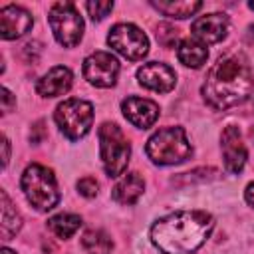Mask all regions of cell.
Wrapping results in <instances>:
<instances>
[{"mask_svg": "<svg viewBox=\"0 0 254 254\" xmlns=\"http://www.w3.org/2000/svg\"><path fill=\"white\" fill-rule=\"evenodd\" d=\"M252 93H254L252 67L246 56L240 52H232L218 58V62L210 67L202 83L204 101L218 111L244 103L246 99H250Z\"/></svg>", "mask_w": 254, "mask_h": 254, "instance_id": "obj_1", "label": "cell"}, {"mask_svg": "<svg viewBox=\"0 0 254 254\" xmlns=\"http://www.w3.org/2000/svg\"><path fill=\"white\" fill-rule=\"evenodd\" d=\"M214 228V218L204 210H177L161 216L151 226V240L163 254H192Z\"/></svg>", "mask_w": 254, "mask_h": 254, "instance_id": "obj_2", "label": "cell"}, {"mask_svg": "<svg viewBox=\"0 0 254 254\" xmlns=\"http://www.w3.org/2000/svg\"><path fill=\"white\" fill-rule=\"evenodd\" d=\"M145 153L155 165H179L192 155V147L183 127H165L149 137Z\"/></svg>", "mask_w": 254, "mask_h": 254, "instance_id": "obj_3", "label": "cell"}, {"mask_svg": "<svg viewBox=\"0 0 254 254\" xmlns=\"http://www.w3.org/2000/svg\"><path fill=\"white\" fill-rule=\"evenodd\" d=\"M22 190L28 198V202L40 210L48 212L60 202V190H58V181L52 173V169L44 165H28L24 175H22Z\"/></svg>", "mask_w": 254, "mask_h": 254, "instance_id": "obj_4", "label": "cell"}, {"mask_svg": "<svg viewBox=\"0 0 254 254\" xmlns=\"http://www.w3.org/2000/svg\"><path fill=\"white\" fill-rule=\"evenodd\" d=\"M99 137V155L103 169L109 177H119L127 169L129 157H131V145L125 137V133L115 123H103L97 131Z\"/></svg>", "mask_w": 254, "mask_h": 254, "instance_id": "obj_5", "label": "cell"}, {"mask_svg": "<svg viewBox=\"0 0 254 254\" xmlns=\"http://www.w3.org/2000/svg\"><path fill=\"white\" fill-rule=\"evenodd\" d=\"M54 119L60 127V131L71 139L77 141L81 137H85L93 125V105L85 99H65L56 107Z\"/></svg>", "mask_w": 254, "mask_h": 254, "instance_id": "obj_6", "label": "cell"}, {"mask_svg": "<svg viewBox=\"0 0 254 254\" xmlns=\"http://www.w3.org/2000/svg\"><path fill=\"white\" fill-rule=\"evenodd\" d=\"M48 22L54 32V38L64 48H73L83 36V18L79 16L75 4L56 2L48 12Z\"/></svg>", "mask_w": 254, "mask_h": 254, "instance_id": "obj_7", "label": "cell"}, {"mask_svg": "<svg viewBox=\"0 0 254 254\" xmlns=\"http://www.w3.org/2000/svg\"><path fill=\"white\" fill-rule=\"evenodd\" d=\"M107 44L129 62H139L149 54V38L135 24H115L109 30Z\"/></svg>", "mask_w": 254, "mask_h": 254, "instance_id": "obj_8", "label": "cell"}, {"mask_svg": "<svg viewBox=\"0 0 254 254\" xmlns=\"http://www.w3.org/2000/svg\"><path fill=\"white\" fill-rule=\"evenodd\" d=\"M119 75V62L109 52H95L83 60V77L95 87H113Z\"/></svg>", "mask_w": 254, "mask_h": 254, "instance_id": "obj_9", "label": "cell"}, {"mask_svg": "<svg viewBox=\"0 0 254 254\" xmlns=\"http://www.w3.org/2000/svg\"><path fill=\"white\" fill-rule=\"evenodd\" d=\"M220 149H222V159H224V169L232 175H238L248 159V151L246 145L242 141V135L238 131V127L228 125L222 135H220Z\"/></svg>", "mask_w": 254, "mask_h": 254, "instance_id": "obj_10", "label": "cell"}, {"mask_svg": "<svg viewBox=\"0 0 254 254\" xmlns=\"http://www.w3.org/2000/svg\"><path fill=\"white\" fill-rule=\"evenodd\" d=\"M137 79L143 87L157 91V93H169L177 83V73L171 65L161 62H149L143 64L137 69Z\"/></svg>", "mask_w": 254, "mask_h": 254, "instance_id": "obj_11", "label": "cell"}, {"mask_svg": "<svg viewBox=\"0 0 254 254\" xmlns=\"http://www.w3.org/2000/svg\"><path fill=\"white\" fill-rule=\"evenodd\" d=\"M228 28H230V20H228L226 14H220V12H212V14L200 16L190 24V32L202 44L222 42L226 38V34H228Z\"/></svg>", "mask_w": 254, "mask_h": 254, "instance_id": "obj_12", "label": "cell"}, {"mask_svg": "<svg viewBox=\"0 0 254 254\" xmlns=\"http://www.w3.org/2000/svg\"><path fill=\"white\" fill-rule=\"evenodd\" d=\"M121 111L125 115V119L139 127V129H149L157 119H159V105L153 99L147 97H127L121 101Z\"/></svg>", "mask_w": 254, "mask_h": 254, "instance_id": "obj_13", "label": "cell"}, {"mask_svg": "<svg viewBox=\"0 0 254 254\" xmlns=\"http://www.w3.org/2000/svg\"><path fill=\"white\" fill-rule=\"evenodd\" d=\"M34 24L32 14L16 4H8L0 10V36L4 40L22 38Z\"/></svg>", "mask_w": 254, "mask_h": 254, "instance_id": "obj_14", "label": "cell"}, {"mask_svg": "<svg viewBox=\"0 0 254 254\" xmlns=\"http://www.w3.org/2000/svg\"><path fill=\"white\" fill-rule=\"evenodd\" d=\"M73 83V73L65 65H56L52 67L46 75H42L36 83V91L42 97H58L69 91Z\"/></svg>", "mask_w": 254, "mask_h": 254, "instance_id": "obj_15", "label": "cell"}, {"mask_svg": "<svg viewBox=\"0 0 254 254\" xmlns=\"http://www.w3.org/2000/svg\"><path fill=\"white\" fill-rule=\"evenodd\" d=\"M145 190V181L139 177V173H127L123 175V179L113 187V200L119 204H135L139 200V196Z\"/></svg>", "mask_w": 254, "mask_h": 254, "instance_id": "obj_16", "label": "cell"}, {"mask_svg": "<svg viewBox=\"0 0 254 254\" xmlns=\"http://www.w3.org/2000/svg\"><path fill=\"white\" fill-rule=\"evenodd\" d=\"M151 6L169 18L185 20V18L194 16L202 8V2L198 0H151Z\"/></svg>", "mask_w": 254, "mask_h": 254, "instance_id": "obj_17", "label": "cell"}, {"mask_svg": "<svg viewBox=\"0 0 254 254\" xmlns=\"http://www.w3.org/2000/svg\"><path fill=\"white\" fill-rule=\"evenodd\" d=\"M177 58L183 65L187 67H192V69H198L204 65L206 58H208V50L202 42H198L196 38H187L179 44L177 48Z\"/></svg>", "mask_w": 254, "mask_h": 254, "instance_id": "obj_18", "label": "cell"}, {"mask_svg": "<svg viewBox=\"0 0 254 254\" xmlns=\"http://www.w3.org/2000/svg\"><path fill=\"white\" fill-rule=\"evenodd\" d=\"M0 210H2V224H0L2 240H12L22 228V216L16 210V206L12 204L6 190L0 192Z\"/></svg>", "mask_w": 254, "mask_h": 254, "instance_id": "obj_19", "label": "cell"}, {"mask_svg": "<svg viewBox=\"0 0 254 254\" xmlns=\"http://www.w3.org/2000/svg\"><path fill=\"white\" fill-rule=\"evenodd\" d=\"M81 226V216L69 214V212H60L48 218V228L58 236V238H69L73 236Z\"/></svg>", "mask_w": 254, "mask_h": 254, "instance_id": "obj_20", "label": "cell"}, {"mask_svg": "<svg viewBox=\"0 0 254 254\" xmlns=\"http://www.w3.org/2000/svg\"><path fill=\"white\" fill-rule=\"evenodd\" d=\"M81 246H83V250H85L87 254H111V250H113V240L109 238L107 232L91 228V230L83 232V236H81Z\"/></svg>", "mask_w": 254, "mask_h": 254, "instance_id": "obj_21", "label": "cell"}, {"mask_svg": "<svg viewBox=\"0 0 254 254\" xmlns=\"http://www.w3.org/2000/svg\"><path fill=\"white\" fill-rule=\"evenodd\" d=\"M85 10L91 16V20H103L111 10H113V2L111 0H95V2H85Z\"/></svg>", "mask_w": 254, "mask_h": 254, "instance_id": "obj_22", "label": "cell"}, {"mask_svg": "<svg viewBox=\"0 0 254 254\" xmlns=\"http://www.w3.org/2000/svg\"><path fill=\"white\" fill-rule=\"evenodd\" d=\"M177 38H179V30L173 28L171 24H159L157 26V40H159L161 46L171 48L177 42Z\"/></svg>", "mask_w": 254, "mask_h": 254, "instance_id": "obj_23", "label": "cell"}, {"mask_svg": "<svg viewBox=\"0 0 254 254\" xmlns=\"http://www.w3.org/2000/svg\"><path fill=\"white\" fill-rule=\"evenodd\" d=\"M97 189H99V185H97V181L93 177H83V179L77 181V190L85 198H93L97 194Z\"/></svg>", "mask_w": 254, "mask_h": 254, "instance_id": "obj_24", "label": "cell"}, {"mask_svg": "<svg viewBox=\"0 0 254 254\" xmlns=\"http://www.w3.org/2000/svg\"><path fill=\"white\" fill-rule=\"evenodd\" d=\"M0 93H2L0 95V99H2V113H10L14 109V105H16V97L12 95V91L8 87H2Z\"/></svg>", "mask_w": 254, "mask_h": 254, "instance_id": "obj_25", "label": "cell"}, {"mask_svg": "<svg viewBox=\"0 0 254 254\" xmlns=\"http://www.w3.org/2000/svg\"><path fill=\"white\" fill-rule=\"evenodd\" d=\"M32 54H34L36 60H38V54H40V44H38V42H28V44L24 46V56H26L28 62H34Z\"/></svg>", "mask_w": 254, "mask_h": 254, "instance_id": "obj_26", "label": "cell"}, {"mask_svg": "<svg viewBox=\"0 0 254 254\" xmlns=\"http://www.w3.org/2000/svg\"><path fill=\"white\" fill-rule=\"evenodd\" d=\"M30 139H32V143H40V141L44 139V121H38V123L32 127Z\"/></svg>", "mask_w": 254, "mask_h": 254, "instance_id": "obj_27", "label": "cell"}, {"mask_svg": "<svg viewBox=\"0 0 254 254\" xmlns=\"http://www.w3.org/2000/svg\"><path fill=\"white\" fill-rule=\"evenodd\" d=\"M2 151H4V155H2V165L6 167L8 161H10V141H8V137L2 139Z\"/></svg>", "mask_w": 254, "mask_h": 254, "instance_id": "obj_28", "label": "cell"}, {"mask_svg": "<svg viewBox=\"0 0 254 254\" xmlns=\"http://www.w3.org/2000/svg\"><path fill=\"white\" fill-rule=\"evenodd\" d=\"M244 198H246V202H248L250 206H254V181L248 183V187H246V190H244Z\"/></svg>", "mask_w": 254, "mask_h": 254, "instance_id": "obj_29", "label": "cell"}, {"mask_svg": "<svg viewBox=\"0 0 254 254\" xmlns=\"http://www.w3.org/2000/svg\"><path fill=\"white\" fill-rule=\"evenodd\" d=\"M2 254H16V252H14V250H10V248H6V246H4V248H2Z\"/></svg>", "mask_w": 254, "mask_h": 254, "instance_id": "obj_30", "label": "cell"}, {"mask_svg": "<svg viewBox=\"0 0 254 254\" xmlns=\"http://www.w3.org/2000/svg\"><path fill=\"white\" fill-rule=\"evenodd\" d=\"M248 8H250V10H254V2H248Z\"/></svg>", "mask_w": 254, "mask_h": 254, "instance_id": "obj_31", "label": "cell"}]
</instances>
